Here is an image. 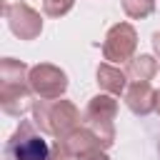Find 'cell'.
Returning <instances> with one entry per match:
<instances>
[{"mask_svg":"<svg viewBox=\"0 0 160 160\" xmlns=\"http://www.w3.org/2000/svg\"><path fill=\"white\" fill-rule=\"evenodd\" d=\"M158 145H160V142H158Z\"/></svg>","mask_w":160,"mask_h":160,"instance_id":"d6986e66","label":"cell"},{"mask_svg":"<svg viewBox=\"0 0 160 160\" xmlns=\"http://www.w3.org/2000/svg\"><path fill=\"white\" fill-rule=\"evenodd\" d=\"M95 78H98L100 90L108 95H125V90H128V75L115 65H108V62L98 65Z\"/></svg>","mask_w":160,"mask_h":160,"instance_id":"30bf717a","label":"cell"},{"mask_svg":"<svg viewBox=\"0 0 160 160\" xmlns=\"http://www.w3.org/2000/svg\"><path fill=\"white\" fill-rule=\"evenodd\" d=\"M32 120L40 132L62 140L80 128V110L70 100H38L32 105Z\"/></svg>","mask_w":160,"mask_h":160,"instance_id":"6da1fadb","label":"cell"},{"mask_svg":"<svg viewBox=\"0 0 160 160\" xmlns=\"http://www.w3.org/2000/svg\"><path fill=\"white\" fill-rule=\"evenodd\" d=\"M152 48H155V52L160 55V32H155V35H152Z\"/></svg>","mask_w":160,"mask_h":160,"instance_id":"e0dca14e","label":"cell"},{"mask_svg":"<svg viewBox=\"0 0 160 160\" xmlns=\"http://www.w3.org/2000/svg\"><path fill=\"white\" fill-rule=\"evenodd\" d=\"M48 155H50V145L30 120H22L5 145L8 160H48Z\"/></svg>","mask_w":160,"mask_h":160,"instance_id":"3957f363","label":"cell"},{"mask_svg":"<svg viewBox=\"0 0 160 160\" xmlns=\"http://www.w3.org/2000/svg\"><path fill=\"white\" fill-rule=\"evenodd\" d=\"M115 115H118V100L108 92L90 98V102L85 108V115H82L85 128L98 135V140L102 142L105 150L115 142V122H112Z\"/></svg>","mask_w":160,"mask_h":160,"instance_id":"7a4b0ae2","label":"cell"},{"mask_svg":"<svg viewBox=\"0 0 160 160\" xmlns=\"http://www.w3.org/2000/svg\"><path fill=\"white\" fill-rule=\"evenodd\" d=\"M72 5H75V0H42V10L50 18H62L65 12H70Z\"/></svg>","mask_w":160,"mask_h":160,"instance_id":"5bb4252c","label":"cell"},{"mask_svg":"<svg viewBox=\"0 0 160 160\" xmlns=\"http://www.w3.org/2000/svg\"><path fill=\"white\" fill-rule=\"evenodd\" d=\"M30 90L40 100H58L68 90V75L58 65L40 62L30 68Z\"/></svg>","mask_w":160,"mask_h":160,"instance_id":"277c9868","label":"cell"},{"mask_svg":"<svg viewBox=\"0 0 160 160\" xmlns=\"http://www.w3.org/2000/svg\"><path fill=\"white\" fill-rule=\"evenodd\" d=\"M158 112H160V90H158V108H155Z\"/></svg>","mask_w":160,"mask_h":160,"instance_id":"ac0fdd59","label":"cell"},{"mask_svg":"<svg viewBox=\"0 0 160 160\" xmlns=\"http://www.w3.org/2000/svg\"><path fill=\"white\" fill-rule=\"evenodd\" d=\"M0 85H30V68L22 60L2 58V62H0Z\"/></svg>","mask_w":160,"mask_h":160,"instance_id":"7c38bea8","label":"cell"},{"mask_svg":"<svg viewBox=\"0 0 160 160\" xmlns=\"http://www.w3.org/2000/svg\"><path fill=\"white\" fill-rule=\"evenodd\" d=\"M125 105L135 115H150L158 108V90H152L150 82H132L125 90Z\"/></svg>","mask_w":160,"mask_h":160,"instance_id":"ba28073f","label":"cell"},{"mask_svg":"<svg viewBox=\"0 0 160 160\" xmlns=\"http://www.w3.org/2000/svg\"><path fill=\"white\" fill-rule=\"evenodd\" d=\"M5 20H8L10 30L20 40H35L42 32V18H40V12L32 10L25 2H10V5H5Z\"/></svg>","mask_w":160,"mask_h":160,"instance_id":"8992f818","label":"cell"},{"mask_svg":"<svg viewBox=\"0 0 160 160\" xmlns=\"http://www.w3.org/2000/svg\"><path fill=\"white\" fill-rule=\"evenodd\" d=\"M0 105L8 115L20 118L22 112L32 110V90L30 85H2L0 88Z\"/></svg>","mask_w":160,"mask_h":160,"instance_id":"52a82bcc","label":"cell"},{"mask_svg":"<svg viewBox=\"0 0 160 160\" xmlns=\"http://www.w3.org/2000/svg\"><path fill=\"white\" fill-rule=\"evenodd\" d=\"M60 142L65 145V150H68L72 158H85V155H92V152H98V150H105L102 142L98 140V135H95L92 130H88V128H78L75 132H70V135L62 138Z\"/></svg>","mask_w":160,"mask_h":160,"instance_id":"9c48e42d","label":"cell"},{"mask_svg":"<svg viewBox=\"0 0 160 160\" xmlns=\"http://www.w3.org/2000/svg\"><path fill=\"white\" fill-rule=\"evenodd\" d=\"M138 48V32L130 22H118L108 30L102 42V55L110 62H130L135 58Z\"/></svg>","mask_w":160,"mask_h":160,"instance_id":"5b68a950","label":"cell"},{"mask_svg":"<svg viewBox=\"0 0 160 160\" xmlns=\"http://www.w3.org/2000/svg\"><path fill=\"white\" fill-rule=\"evenodd\" d=\"M80 160H110V158L105 155V150H98V152H92V155H85V158H80Z\"/></svg>","mask_w":160,"mask_h":160,"instance_id":"2e32d148","label":"cell"},{"mask_svg":"<svg viewBox=\"0 0 160 160\" xmlns=\"http://www.w3.org/2000/svg\"><path fill=\"white\" fill-rule=\"evenodd\" d=\"M158 70H160V65H158V60H155L152 55H135V58L128 62L125 75H128V80H132V82H150Z\"/></svg>","mask_w":160,"mask_h":160,"instance_id":"8fae6325","label":"cell"},{"mask_svg":"<svg viewBox=\"0 0 160 160\" xmlns=\"http://www.w3.org/2000/svg\"><path fill=\"white\" fill-rule=\"evenodd\" d=\"M120 2H122L125 15L135 18V20H142L155 12V0H120Z\"/></svg>","mask_w":160,"mask_h":160,"instance_id":"4fadbf2b","label":"cell"},{"mask_svg":"<svg viewBox=\"0 0 160 160\" xmlns=\"http://www.w3.org/2000/svg\"><path fill=\"white\" fill-rule=\"evenodd\" d=\"M70 158H72V155L65 150V145H62L60 140H58L55 145H50V155H48V160H70Z\"/></svg>","mask_w":160,"mask_h":160,"instance_id":"9a60e30c","label":"cell"}]
</instances>
